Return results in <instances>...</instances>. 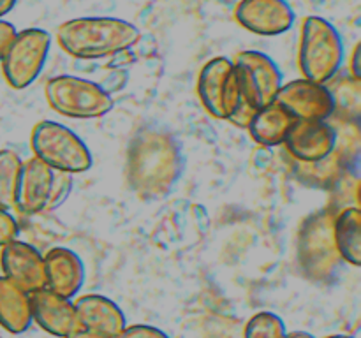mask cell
I'll return each instance as SVG.
<instances>
[{
	"instance_id": "obj_1",
	"label": "cell",
	"mask_w": 361,
	"mask_h": 338,
	"mask_svg": "<svg viewBox=\"0 0 361 338\" xmlns=\"http://www.w3.org/2000/svg\"><path fill=\"white\" fill-rule=\"evenodd\" d=\"M183 173L178 139L161 127H143L127 148L126 178L141 199L157 201L168 196Z\"/></svg>"
},
{
	"instance_id": "obj_2",
	"label": "cell",
	"mask_w": 361,
	"mask_h": 338,
	"mask_svg": "<svg viewBox=\"0 0 361 338\" xmlns=\"http://www.w3.org/2000/svg\"><path fill=\"white\" fill-rule=\"evenodd\" d=\"M140 28L113 16H81L56 28V42L78 60H99L130 49L140 42Z\"/></svg>"
},
{
	"instance_id": "obj_3",
	"label": "cell",
	"mask_w": 361,
	"mask_h": 338,
	"mask_svg": "<svg viewBox=\"0 0 361 338\" xmlns=\"http://www.w3.org/2000/svg\"><path fill=\"white\" fill-rule=\"evenodd\" d=\"M344 62V42L334 23L321 16L305 18L300 34L298 63L303 77L326 84Z\"/></svg>"
},
{
	"instance_id": "obj_4",
	"label": "cell",
	"mask_w": 361,
	"mask_h": 338,
	"mask_svg": "<svg viewBox=\"0 0 361 338\" xmlns=\"http://www.w3.org/2000/svg\"><path fill=\"white\" fill-rule=\"evenodd\" d=\"M30 146L34 157L53 171L78 175L92 168L90 148L74 130L53 120L35 123L30 134Z\"/></svg>"
},
{
	"instance_id": "obj_5",
	"label": "cell",
	"mask_w": 361,
	"mask_h": 338,
	"mask_svg": "<svg viewBox=\"0 0 361 338\" xmlns=\"http://www.w3.org/2000/svg\"><path fill=\"white\" fill-rule=\"evenodd\" d=\"M44 95L49 108L66 118L94 120L113 109L108 90L94 81L71 74H60L46 81Z\"/></svg>"
},
{
	"instance_id": "obj_6",
	"label": "cell",
	"mask_w": 361,
	"mask_h": 338,
	"mask_svg": "<svg viewBox=\"0 0 361 338\" xmlns=\"http://www.w3.org/2000/svg\"><path fill=\"white\" fill-rule=\"evenodd\" d=\"M51 48V35L44 28H25L16 32L4 53L2 74L14 90L28 88L42 73Z\"/></svg>"
},
{
	"instance_id": "obj_7",
	"label": "cell",
	"mask_w": 361,
	"mask_h": 338,
	"mask_svg": "<svg viewBox=\"0 0 361 338\" xmlns=\"http://www.w3.org/2000/svg\"><path fill=\"white\" fill-rule=\"evenodd\" d=\"M201 104L217 120H229L242 102L238 70L233 60L217 56L207 62L197 77Z\"/></svg>"
},
{
	"instance_id": "obj_8",
	"label": "cell",
	"mask_w": 361,
	"mask_h": 338,
	"mask_svg": "<svg viewBox=\"0 0 361 338\" xmlns=\"http://www.w3.org/2000/svg\"><path fill=\"white\" fill-rule=\"evenodd\" d=\"M233 62L238 70L243 101L254 109L271 104L282 87V73L277 63L268 55L254 49L240 51Z\"/></svg>"
},
{
	"instance_id": "obj_9",
	"label": "cell",
	"mask_w": 361,
	"mask_h": 338,
	"mask_svg": "<svg viewBox=\"0 0 361 338\" xmlns=\"http://www.w3.org/2000/svg\"><path fill=\"white\" fill-rule=\"evenodd\" d=\"M334 215L316 211L302 225L298 236V256L303 270L316 271L317 277L338 268L341 256L334 239Z\"/></svg>"
},
{
	"instance_id": "obj_10",
	"label": "cell",
	"mask_w": 361,
	"mask_h": 338,
	"mask_svg": "<svg viewBox=\"0 0 361 338\" xmlns=\"http://www.w3.org/2000/svg\"><path fill=\"white\" fill-rule=\"evenodd\" d=\"M274 102L295 120H328L335 111L330 88L305 77L282 83Z\"/></svg>"
},
{
	"instance_id": "obj_11",
	"label": "cell",
	"mask_w": 361,
	"mask_h": 338,
	"mask_svg": "<svg viewBox=\"0 0 361 338\" xmlns=\"http://www.w3.org/2000/svg\"><path fill=\"white\" fill-rule=\"evenodd\" d=\"M282 144L300 164H312L337 150V130L326 120H295Z\"/></svg>"
},
{
	"instance_id": "obj_12",
	"label": "cell",
	"mask_w": 361,
	"mask_h": 338,
	"mask_svg": "<svg viewBox=\"0 0 361 338\" xmlns=\"http://www.w3.org/2000/svg\"><path fill=\"white\" fill-rule=\"evenodd\" d=\"M295 11L286 0H240L235 20L240 27L264 37L286 34L295 25Z\"/></svg>"
},
{
	"instance_id": "obj_13",
	"label": "cell",
	"mask_w": 361,
	"mask_h": 338,
	"mask_svg": "<svg viewBox=\"0 0 361 338\" xmlns=\"http://www.w3.org/2000/svg\"><path fill=\"white\" fill-rule=\"evenodd\" d=\"M2 275L27 294L46 285L44 259L34 245L21 239H13L0 252Z\"/></svg>"
},
{
	"instance_id": "obj_14",
	"label": "cell",
	"mask_w": 361,
	"mask_h": 338,
	"mask_svg": "<svg viewBox=\"0 0 361 338\" xmlns=\"http://www.w3.org/2000/svg\"><path fill=\"white\" fill-rule=\"evenodd\" d=\"M32 320L53 337L66 338L80 327L73 299L42 287L30 292Z\"/></svg>"
},
{
	"instance_id": "obj_15",
	"label": "cell",
	"mask_w": 361,
	"mask_h": 338,
	"mask_svg": "<svg viewBox=\"0 0 361 338\" xmlns=\"http://www.w3.org/2000/svg\"><path fill=\"white\" fill-rule=\"evenodd\" d=\"M73 305L81 330L109 338H118L120 333L126 330L127 320L122 308L106 296L85 294L74 299Z\"/></svg>"
},
{
	"instance_id": "obj_16",
	"label": "cell",
	"mask_w": 361,
	"mask_h": 338,
	"mask_svg": "<svg viewBox=\"0 0 361 338\" xmlns=\"http://www.w3.org/2000/svg\"><path fill=\"white\" fill-rule=\"evenodd\" d=\"M42 259H44V287L63 298L73 299L85 282V264L80 256L66 246H55L49 249Z\"/></svg>"
},
{
	"instance_id": "obj_17",
	"label": "cell",
	"mask_w": 361,
	"mask_h": 338,
	"mask_svg": "<svg viewBox=\"0 0 361 338\" xmlns=\"http://www.w3.org/2000/svg\"><path fill=\"white\" fill-rule=\"evenodd\" d=\"M53 176H55V171L42 164L39 158L32 157L23 162L16 208H20L27 215L46 213L49 194H51Z\"/></svg>"
},
{
	"instance_id": "obj_18",
	"label": "cell",
	"mask_w": 361,
	"mask_h": 338,
	"mask_svg": "<svg viewBox=\"0 0 361 338\" xmlns=\"http://www.w3.org/2000/svg\"><path fill=\"white\" fill-rule=\"evenodd\" d=\"M293 123H295V118L288 111H284L277 102H271L257 109L247 129L257 144L271 148L284 143Z\"/></svg>"
},
{
	"instance_id": "obj_19",
	"label": "cell",
	"mask_w": 361,
	"mask_h": 338,
	"mask_svg": "<svg viewBox=\"0 0 361 338\" xmlns=\"http://www.w3.org/2000/svg\"><path fill=\"white\" fill-rule=\"evenodd\" d=\"M30 324V294L0 275V326L9 333L21 334Z\"/></svg>"
},
{
	"instance_id": "obj_20",
	"label": "cell",
	"mask_w": 361,
	"mask_h": 338,
	"mask_svg": "<svg viewBox=\"0 0 361 338\" xmlns=\"http://www.w3.org/2000/svg\"><path fill=\"white\" fill-rule=\"evenodd\" d=\"M334 239L342 261L358 268L361 263V213L349 206L334 218Z\"/></svg>"
},
{
	"instance_id": "obj_21",
	"label": "cell",
	"mask_w": 361,
	"mask_h": 338,
	"mask_svg": "<svg viewBox=\"0 0 361 338\" xmlns=\"http://www.w3.org/2000/svg\"><path fill=\"white\" fill-rule=\"evenodd\" d=\"M23 158L14 150H0V208L11 211L18 206Z\"/></svg>"
},
{
	"instance_id": "obj_22",
	"label": "cell",
	"mask_w": 361,
	"mask_h": 338,
	"mask_svg": "<svg viewBox=\"0 0 361 338\" xmlns=\"http://www.w3.org/2000/svg\"><path fill=\"white\" fill-rule=\"evenodd\" d=\"M288 330L277 313L259 312L250 317L243 330V338H286Z\"/></svg>"
},
{
	"instance_id": "obj_23",
	"label": "cell",
	"mask_w": 361,
	"mask_h": 338,
	"mask_svg": "<svg viewBox=\"0 0 361 338\" xmlns=\"http://www.w3.org/2000/svg\"><path fill=\"white\" fill-rule=\"evenodd\" d=\"M73 192V175L69 173H60L55 171L53 176V185H51V194H49L48 208L46 211H53L59 206H62L67 201V197Z\"/></svg>"
},
{
	"instance_id": "obj_24",
	"label": "cell",
	"mask_w": 361,
	"mask_h": 338,
	"mask_svg": "<svg viewBox=\"0 0 361 338\" xmlns=\"http://www.w3.org/2000/svg\"><path fill=\"white\" fill-rule=\"evenodd\" d=\"M18 234H20V225L16 218L7 210L0 208V249L13 239H18Z\"/></svg>"
},
{
	"instance_id": "obj_25",
	"label": "cell",
	"mask_w": 361,
	"mask_h": 338,
	"mask_svg": "<svg viewBox=\"0 0 361 338\" xmlns=\"http://www.w3.org/2000/svg\"><path fill=\"white\" fill-rule=\"evenodd\" d=\"M118 338H169V334L150 324H130L126 326Z\"/></svg>"
},
{
	"instance_id": "obj_26",
	"label": "cell",
	"mask_w": 361,
	"mask_h": 338,
	"mask_svg": "<svg viewBox=\"0 0 361 338\" xmlns=\"http://www.w3.org/2000/svg\"><path fill=\"white\" fill-rule=\"evenodd\" d=\"M16 27H14L13 23H9V21L6 20H0V60H2L6 49L9 48L11 41H13V37L16 35Z\"/></svg>"
},
{
	"instance_id": "obj_27",
	"label": "cell",
	"mask_w": 361,
	"mask_h": 338,
	"mask_svg": "<svg viewBox=\"0 0 361 338\" xmlns=\"http://www.w3.org/2000/svg\"><path fill=\"white\" fill-rule=\"evenodd\" d=\"M361 46L356 44L355 49L351 53V62H349V76L353 77L355 81H361Z\"/></svg>"
},
{
	"instance_id": "obj_28",
	"label": "cell",
	"mask_w": 361,
	"mask_h": 338,
	"mask_svg": "<svg viewBox=\"0 0 361 338\" xmlns=\"http://www.w3.org/2000/svg\"><path fill=\"white\" fill-rule=\"evenodd\" d=\"M66 338H109V337H104V334L92 333V331H87V330H81V327H78L76 331H73V333H71V334H67Z\"/></svg>"
},
{
	"instance_id": "obj_29",
	"label": "cell",
	"mask_w": 361,
	"mask_h": 338,
	"mask_svg": "<svg viewBox=\"0 0 361 338\" xmlns=\"http://www.w3.org/2000/svg\"><path fill=\"white\" fill-rule=\"evenodd\" d=\"M18 4V0H0V20H4L6 14H9L14 9V6Z\"/></svg>"
},
{
	"instance_id": "obj_30",
	"label": "cell",
	"mask_w": 361,
	"mask_h": 338,
	"mask_svg": "<svg viewBox=\"0 0 361 338\" xmlns=\"http://www.w3.org/2000/svg\"><path fill=\"white\" fill-rule=\"evenodd\" d=\"M286 338H316V337L310 333H307V331H293V333L286 334Z\"/></svg>"
},
{
	"instance_id": "obj_31",
	"label": "cell",
	"mask_w": 361,
	"mask_h": 338,
	"mask_svg": "<svg viewBox=\"0 0 361 338\" xmlns=\"http://www.w3.org/2000/svg\"><path fill=\"white\" fill-rule=\"evenodd\" d=\"M324 338H353V337H348V334H330V337H324Z\"/></svg>"
},
{
	"instance_id": "obj_32",
	"label": "cell",
	"mask_w": 361,
	"mask_h": 338,
	"mask_svg": "<svg viewBox=\"0 0 361 338\" xmlns=\"http://www.w3.org/2000/svg\"><path fill=\"white\" fill-rule=\"evenodd\" d=\"M0 338H2V337H0Z\"/></svg>"
}]
</instances>
